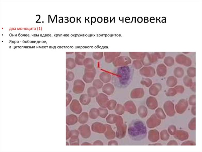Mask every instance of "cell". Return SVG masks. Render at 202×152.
<instances>
[{
  "label": "cell",
  "mask_w": 202,
  "mask_h": 152,
  "mask_svg": "<svg viewBox=\"0 0 202 152\" xmlns=\"http://www.w3.org/2000/svg\"><path fill=\"white\" fill-rule=\"evenodd\" d=\"M128 68L127 66H124L117 69L115 75L112 78V82L115 86L120 87L126 85L129 76Z\"/></svg>",
  "instance_id": "6da1fadb"
},
{
  "label": "cell",
  "mask_w": 202,
  "mask_h": 152,
  "mask_svg": "<svg viewBox=\"0 0 202 152\" xmlns=\"http://www.w3.org/2000/svg\"><path fill=\"white\" fill-rule=\"evenodd\" d=\"M96 74V69L94 67L91 69L85 68L82 79L86 83H90L93 82Z\"/></svg>",
  "instance_id": "7a4b0ae2"
},
{
  "label": "cell",
  "mask_w": 202,
  "mask_h": 152,
  "mask_svg": "<svg viewBox=\"0 0 202 152\" xmlns=\"http://www.w3.org/2000/svg\"><path fill=\"white\" fill-rule=\"evenodd\" d=\"M131 60L128 56H119L113 62V65L116 67L126 66L131 63Z\"/></svg>",
  "instance_id": "3957f363"
},
{
  "label": "cell",
  "mask_w": 202,
  "mask_h": 152,
  "mask_svg": "<svg viewBox=\"0 0 202 152\" xmlns=\"http://www.w3.org/2000/svg\"><path fill=\"white\" fill-rule=\"evenodd\" d=\"M85 84L81 80L77 79L74 81L73 88V92L76 94H81L84 90Z\"/></svg>",
  "instance_id": "277c9868"
},
{
  "label": "cell",
  "mask_w": 202,
  "mask_h": 152,
  "mask_svg": "<svg viewBox=\"0 0 202 152\" xmlns=\"http://www.w3.org/2000/svg\"><path fill=\"white\" fill-rule=\"evenodd\" d=\"M96 100L100 107L106 108V105L109 101L107 95L104 93H100L96 97Z\"/></svg>",
  "instance_id": "5b68a950"
},
{
  "label": "cell",
  "mask_w": 202,
  "mask_h": 152,
  "mask_svg": "<svg viewBox=\"0 0 202 152\" xmlns=\"http://www.w3.org/2000/svg\"><path fill=\"white\" fill-rule=\"evenodd\" d=\"M78 131L81 137L85 139H88L91 135V131L89 126L83 124L78 127Z\"/></svg>",
  "instance_id": "8992f818"
},
{
  "label": "cell",
  "mask_w": 202,
  "mask_h": 152,
  "mask_svg": "<svg viewBox=\"0 0 202 152\" xmlns=\"http://www.w3.org/2000/svg\"><path fill=\"white\" fill-rule=\"evenodd\" d=\"M70 109L72 112L75 114H80L82 111V108L79 101L76 99L72 100L70 105Z\"/></svg>",
  "instance_id": "52a82bcc"
},
{
  "label": "cell",
  "mask_w": 202,
  "mask_h": 152,
  "mask_svg": "<svg viewBox=\"0 0 202 152\" xmlns=\"http://www.w3.org/2000/svg\"><path fill=\"white\" fill-rule=\"evenodd\" d=\"M106 124L103 123L96 122L93 123L91 127V129L95 133H104L106 130Z\"/></svg>",
  "instance_id": "ba28073f"
},
{
  "label": "cell",
  "mask_w": 202,
  "mask_h": 152,
  "mask_svg": "<svg viewBox=\"0 0 202 152\" xmlns=\"http://www.w3.org/2000/svg\"><path fill=\"white\" fill-rule=\"evenodd\" d=\"M121 54V52H104L105 62L107 63H111L116 58L120 56Z\"/></svg>",
  "instance_id": "9c48e42d"
},
{
  "label": "cell",
  "mask_w": 202,
  "mask_h": 152,
  "mask_svg": "<svg viewBox=\"0 0 202 152\" xmlns=\"http://www.w3.org/2000/svg\"><path fill=\"white\" fill-rule=\"evenodd\" d=\"M71 136L70 141V145H79L80 140L78 136L79 132L78 130L74 129L70 131Z\"/></svg>",
  "instance_id": "30bf717a"
},
{
  "label": "cell",
  "mask_w": 202,
  "mask_h": 152,
  "mask_svg": "<svg viewBox=\"0 0 202 152\" xmlns=\"http://www.w3.org/2000/svg\"><path fill=\"white\" fill-rule=\"evenodd\" d=\"M116 127V137L119 139L123 138L126 135L127 128L126 125L123 124Z\"/></svg>",
  "instance_id": "8fae6325"
},
{
  "label": "cell",
  "mask_w": 202,
  "mask_h": 152,
  "mask_svg": "<svg viewBox=\"0 0 202 152\" xmlns=\"http://www.w3.org/2000/svg\"><path fill=\"white\" fill-rule=\"evenodd\" d=\"M106 125V129L104 133L105 137L108 140L114 139L116 137V133L113 130L111 125L108 124Z\"/></svg>",
  "instance_id": "7c38bea8"
},
{
  "label": "cell",
  "mask_w": 202,
  "mask_h": 152,
  "mask_svg": "<svg viewBox=\"0 0 202 152\" xmlns=\"http://www.w3.org/2000/svg\"><path fill=\"white\" fill-rule=\"evenodd\" d=\"M102 90L104 94L110 96L114 93L115 88L113 84L108 83L104 85L102 88Z\"/></svg>",
  "instance_id": "4fadbf2b"
},
{
  "label": "cell",
  "mask_w": 202,
  "mask_h": 152,
  "mask_svg": "<svg viewBox=\"0 0 202 152\" xmlns=\"http://www.w3.org/2000/svg\"><path fill=\"white\" fill-rule=\"evenodd\" d=\"M124 107L125 111H126L131 114H134L136 112V107L134 103L132 101H126L124 103Z\"/></svg>",
  "instance_id": "5bb4252c"
},
{
  "label": "cell",
  "mask_w": 202,
  "mask_h": 152,
  "mask_svg": "<svg viewBox=\"0 0 202 152\" xmlns=\"http://www.w3.org/2000/svg\"><path fill=\"white\" fill-rule=\"evenodd\" d=\"M76 57L74 60L76 64L79 66L83 65V62L85 59L86 55V52H75Z\"/></svg>",
  "instance_id": "9a60e30c"
},
{
  "label": "cell",
  "mask_w": 202,
  "mask_h": 152,
  "mask_svg": "<svg viewBox=\"0 0 202 152\" xmlns=\"http://www.w3.org/2000/svg\"><path fill=\"white\" fill-rule=\"evenodd\" d=\"M112 75L106 72H101L99 76L100 80L103 83H108L110 82L112 79Z\"/></svg>",
  "instance_id": "2e32d148"
},
{
  "label": "cell",
  "mask_w": 202,
  "mask_h": 152,
  "mask_svg": "<svg viewBox=\"0 0 202 152\" xmlns=\"http://www.w3.org/2000/svg\"><path fill=\"white\" fill-rule=\"evenodd\" d=\"M78 118L74 114L66 116V123L68 125H72L76 124L78 122Z\"/></svg>",
  "instance_id": "e0dca14e"
},
{
  "label": "cell",
  "mask_w": 202,
  "mask_h": 152,
  "mask_svg": "<svg viewBox=\"0 0 202 152\" xmlns=\"http://www.w3.org/2000/svg\"><path fill=\"white\" fill-rule=\"evenodd\" d=\"M95 62L93 59L90 58H86L83 62V65L86 68L91 69L94 67Z\"/></svg>",
  "instance_id": "ac0fdd59"
},
{
  "label": "cell",
  "mask_w": 202,
  "mask_h": 152,
  "mask_svg": "<svg viewBox=\"0 0 202 152\" xmlns=\"http://www.w3.org/2000/svg\"><path fill=\"white\" fill-rule=\"evenodd\" d=\"M80 103L83 105H87L90 104L91 101V98L87 94H82L79 98Z\"/></svg>",
  "instance_id": "d6986e66"
},
{
  "label": "cell",
  "mask_w": 202,
  "mask_h": 152,
  "mask_svg": "<svg viewBox=\"0 0 202 152\" xmlns=\"http://www.w3.org/2000/svg\"><path fill=\"white\" fill-rule=\"evenodd\" d=\"M89 117V114L87 112H82L78 118V122L82 124H85L88 121Z\"/></svg>",
  "instance_id": "ffe728a7"
},
{
  "label": "cell",
  "mask_w": 202,
  "mask_h": 152,
  "mask_svg": "<svg viewBox=\"0 0 202 152\" xmlns=\"http://www.w3.org/2000/svg\"><path fill=\"white\" fill-rule=\"evenodd\" d=\"M76 64L74 58H68L66 60V67L68 69H72L75 67Z\"/></svg>",
  "instance_id": "44dd1931"
},
{
  "label": "cell",
  "mask_w": 202,
  "mask_h": 152,
  "mask_svg": "<svg viewBox=\"0 0 202 152\" xmlns=\"http://www.w3.org/2000/svg\"><path fill=\"white\" fill-rule=\"evenodd\" d=\"M87 93L91 98L96 97L98 94V89L93 86L89 87L87 90Z\"/></svg>",
  "instance_id": "7402d4cb"
},
{
  "label": "cell",
  "mask_w": 202,
  "mask_h": 152,
  "mask_svg": "<svg viewBox=\"0 0 202 152\" xmlns=\"http://www.w3.org/2000/svg\"><path fill=\"white\" fill-rule=\"evenodd\" d=\"M89 117L92 119H96L99 116V111L98 109L92 108L90 109L89 113Z\"/></svg>",
  "instance_id": "603a6c76"
},
{
  "label": "cell",
  "mask_w": 202,
  "mask_h": 152,
  "mask_svg": "<svg viewBox=\"0 0 202 152\" xmlns=\"http://www.w3.org/2000/svg\"><path fill=\"white\" fill-rule=\"evenodd\" d=\"M115 111L116 114L119 115H123L124 113L125 109L124 106L118 103L115 109Z\"/></svg>",
  "instance_id": "cb8c5ba5"
},
{
  "label": "cell",
  "mask_w": 202,
  "mask_h": 152,
  "mask_svg": "<svg viewBox=\"0 0 202 152\" xmlns=\"http://www.w3.org/2000/svg\"><path fill=\"white\" fill-rule=\"evenodd\" d=\"M117 101L114 99H111L109 100L106 105V108L109 110L112 111L114 110L117 106Z\"/></svg>",
  "instance_id": "d4e9b609"
},
{
  "label": "cell",
  "mask_w": 202,
  "mask_h": 152,
  "mask_svg": "<svg viewBox=\"0 0 202 152\" xmlns=\"http://www.w3.org/2000/svg\"><path fill=\"white\" fill-rule=\"evenodd\" d=\"M99 111V116L102 118H106L108 115V110L106 108L100 107L98 109Z\"/></svg>",
  "instance_id": "484cf974"
},
{
  "label": "cell",
  "mask_w": 202,
  "mask_h": 152,
  "mask_svg": "<svg viewBox=\"0 0 202 152\" xmlns=\"http://www.w3.org/2000/svg\"><path fill=\"white\" fill-rule=\"evenodd\" d=\"M92 85L94 87L98 90V89L102 88L104 86V83L100 79H96L93 81Z\"/></svg>",
  "instance_id": "4316f807"
},
{
  "label": "cell",
  "mask_w": 202,
  "mask_h": 152,
  "mask_svg": "<svg viewBox=\"0 0 202 152\" xmlns=\"http://www.w3.org/2000/svg\"><path fill=\"white\" fill-rule=\"evenodd\" d=\"M115 124L116 127H118L123 123V119L120 115H115L114 117Z\"/></svg>",
  "instance_id": "83f0119b"
},
{
  "label": "cell",
  "mask_w": 202,
  "mask_h": 152,
  "mask_svg": "<svg viewBox=\"0 0 202 152\" xmlns=\"http://www.w3.org/2000/svg\"><path fill=\"white\" fill-rule=\"evenodd\" d=\"M104 55V52H93L92 54L93 58L94 59L99 60L102 59Z\"/></svg>",
  "instance_id": "f1b7e54d"
},
{
  "label": "cell",
  "mask_w": 202,
  "mask_h": 152,
  "mask_svg": "<svg viewBox=\"0 0 202 152\" xmlns=\"http://www.w3.org/2000/svg\"><path fill=\"white\" fill-rule=\"evenodd\" d=\"M116 115L111 113L108 115L106 118V121L107 123L109 124H115L114 117Z\"/></svg>",
  "instance_id": "f546056e"
},
{
  "label": "cell",
  "mask_w": 202,
  "mask_h": 152,
  "mask_svg": "<svg viewBox=\"0 0 202 152\" xmlns=\"http://www.w3.org/2000/svg\"><path fill=\"white\" fill-rule=\"evenodd\" d=\"M74 75L73 72H68L66 74V80L69 82L74 80Z\"/></svg>",
  "instance_id": "4dcf8cb0"
},
{
  "label": "cell",
  "mask_w": 202,
  "mask_h": 152,
  "mask_svg": "<svg viewBox=\"0 0 202 152\" xmlns=\"http://www.w3.org/2000/svg\"><path fill=\"white\" fill-rule=\"evenodd\" d=\"M72 95L69 93L66 94V107L70 104V103L72 100Z\"/></svg>",
  "instance_id": "1f68e13d"
},
{
  "label": "cell",
  "mask_w": 202,
  "mask_h": 152,
  "mask_svg": "<svg viewBox=\"0 0 202 152\" xmlns=\"http://www.w3.org/2000/svg\"><path fill=\"white\" fill-rule=\"evenodd\" d=\"M108 146H117L118 145V143L115 140H111L108 143Z\"/></svg>",
  "instance_id": "d6a6232c"
},
{
  "label": "cell",
  "mask_w": 202,
  "mask_h": 152,
  "mask_svg": "<svg viewBox=\"0 0 202 152\" xmlns=\"http://www.w3.org/2000/svg\"><path fill=\"white\" fill-rule=\"evenodd\" d=\"M92 145L94 146H103L104 145V144L103 142L100 140H97L94 142L93 143Z\"/></svg>",
  "instance_id": "836d02e7"
},
{
  "label": "cell",
  "mask_w": 202,
  "mask_h": 152,
  "mask_svg": "<svg viewBox=\"0 0 202 152\" xmlns=\"http://www.w3.org/2000/svg\"><path fill=\"white\" fill-rule=\"evenodd\" d=\"M66 139L68 140L70 137L71 133L67 126H66Z\"/></svg>",
  "instance_id": "e575fe53"
},
{
  "label": "cell",
  "mask_w": 202,
  "mask_h": 152,
  "mask_svg": "<svg viewBox=\"0 0 202 152\" xmlns=\"http://www.w3.org/2000/svg\"><path fill=\"white\" fill-rule=\"evenodd\" d=\"M81 146H91L92 145L90 143L88 142H84L83 143L81 144Z\"/></svg>",
  "instance_id": "d590c367"
},
{
  "label": "cell",
  "mask_w": 202,
  "mask_h": 152,
  "mask_svg": "<svg viewBox=\"0 0 202 152\" xmlns=\"http://www.w3.org/2000/svg\"><path fill=\"white\" fill-rule=\"evenodd\" d=\"M102 17H100L98 18V21L99 22H102Z\"/></svg>",
  "instance_id": "8d00e7d4"
},
{
  "label": "cell",
  "mask_w": 202,
  "mask_h": 152,
  "mask_svg": "<svg viewBox=\"0 0 202 152\" xmlns=\"http://www.w3.org/2000/svg\"><path fill=\"white\" fill-rule=\"evenodd\" d=\"M69 85L68 83V82H66V90H68V88H69Z\"/></svg>",
  "instance_id": "74e56055"
},
{
  "label": "cell",
  "mask_w": 202,
  "mask_h": 152,
  "mask_svg": "<svg viewBox=\"0 0 202 152\" xmlns=\"http://www.w3.org/2000/svg\"><path fill=\"white\" fill-rule=\"evenodd\" d=\"M73 52H66V54H72L73 53Z\"/></svg>",
  "instance_id": "f35d334b"
},
{
  "label": "cell",
  "mask_w": 202,
  "mask_h": 152,
  "mask_svg": "<svg viewBox=\"0 0 202 152\" xmlns=\"http://www.w3.org/2000/svg\"><path fill=\"white\" fill-rule=\"evenodd\" d=\"M66 145H69V144L67 142H66Z\"/></svg>",
  "instance_id": "ab89813d"
}]
</instances>
